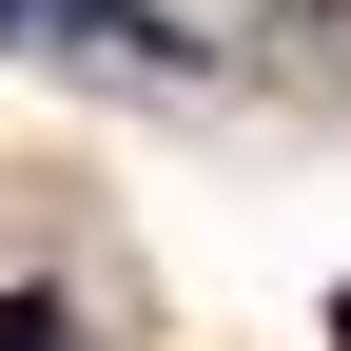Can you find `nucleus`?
<instances>
[{"mask_svg":"<svg viewBox=\"0 0 351 351\" xmlns=\"http://www.w3.org/2000/svg\"><path fill=\"white\" fill-rule=\"evenodd\" d=\"M0 351H78V332H59V293H0Z\"/></svg>","mask_w":351,"mask_h":351,"instance_id":"nucleus-1","label":"nucleus"},{"mask_svg":"<svg viewBox=\"0 0 351 351\" xmlns=\"http://www.w3.org/2000/svg\"><path fill=\"white\" fill-rule=\"evenodd\" d=\"M0 20H20V0H0Z\"/></svg>","mask_w":351,"mask_h":351,"instance_id":"nucleus-2","label":"nucleus"}]
</instances>
